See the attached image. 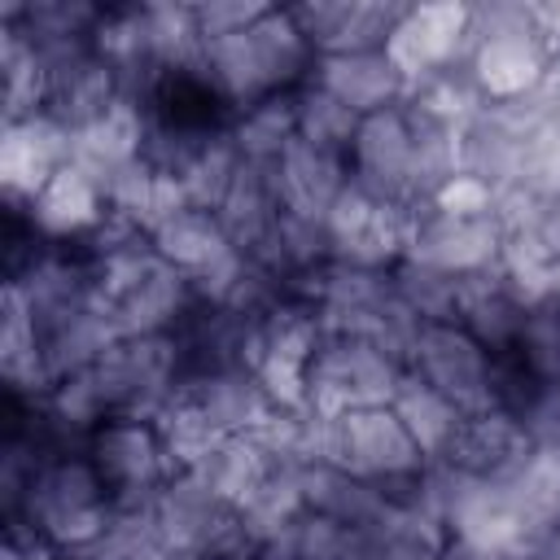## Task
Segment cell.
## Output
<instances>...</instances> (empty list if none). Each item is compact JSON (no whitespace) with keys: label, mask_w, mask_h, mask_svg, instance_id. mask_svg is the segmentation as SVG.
I'll return each mask as SVG.
<instances>
[{"label":"cell","mask_w":560,"mask_h":560,"mask_svg":"<svg viewBox=\"0 0 560 560\" xmlns=\"http://www.w3.org/2000/svg\"><path fill=\"white\" fill-rule=\"evenodd\" d=\"M407 372L420 376L429 389H438L459 416L499 411L490 350L459 324H424L416 337Z\"/></svg>","instance_id":"1"},{"label":"cell","mask_w":560,"mask_h":560,"mask_svg":"<svg viewBox=\"0 0 560 560\" xmlns=\"http://www.w3.org/2000/svg\"><path fill=\"white\" fill-rule=\"evenodd\" d=\"M271 175H276L280 210L284 214H306V219H324L332 210V201L341 197V188L350 184L346 158L324 153L302 136H293L284 144V153L271 162Z\"/></svg>","instance_id":"2"},{"label":"cell","mask_w":560,"mask_h":560,"mask_svg":"<svg viewBox=\"0 0 560 560\" xmlns=\"http://www.w3.org/2000/svg\"><path fill=\"white\" fill-rule=\"evenodd\" d=\"M315 88H324L328 96H337L341 105H350L359 118L389 109L407 96V79L394 70V61L385 52H346V57H315L311 79Z\"/></svg>","instance_id":"3"},{"label":"cell","mask_w":560,"mask_h":560,"mask_svg":"<svg viewBox=\"0 0 560 560\" xmlns=\"http://www.w3.org/2000/svg\"><path fill=\"white\" fill-rule=\"evenodd\" d=\"M109 214V206H105V192H101V184L96 179H88L79 166H61L48 184H44V192L31 201V223H35V232H44V236H92L96 228H101V219Z\"/></svg>","instance_id":"4"},{"label":"cell","mask_w":560,"mask_h":560,"mask_svg":"<svg viewBox=\"0 0 560 560\" xmlns=\"http://www.w3.org/2000/svg\"><path fill=\"white\" fill-rule=\"evenodd\" d=\"M394 416L402 420V429L411 433V442L420 446V455L433 464V459H442L446 451H451V442H455V433H459V424H464V416L438 394V389H429L420 376H402V385H398V394H394Z\"/></svg>","instance_id":"5"},{"label":"cell","mask_w":560,"mask_h":560,"mask_svg":"<svg viewBox=\"0 0 560 560\" xmlns=\"http://www.w3.org/2000/svg\"><path fill=\"white\" fill-rule=\"evenodd\" d=\"M153 249H158L171 267H179L184 276H192V271H201L206 262H214L223 249H232V241H228V232H223V223H219L214 210L188 206V210H179L175 219H166V223L153 232Z\"/></svg>","instance_id":"6"},{"label":"cell","mask_w":560,"mask_h":560,"mask_svg":"<svg viewBox=\"0 0 560 560\" xmlns=\"http://www.w3.org/2000/svg\"><path fill=\"white\" fill-rule=\"evenodd\" d=\"M298 136V96H262L258 105L241 109L232 122V140L245 162H276L284 144Z\"/></svg>","instance_id":"7"},{"label":"cell","mask_w":560,"mask_h":560,"mask_svg":"<svg viewBox=\"0 0 560 560\" xmlns=\"http://www.w3.org/2000/svg\"><path fill=\"white\" fill-rule=\"evenodd\" d=\"M359 114L350 105H341L337 96H328L324 88L306 83L302 96H298V136L311 140L315 149L324 153H337V158H350V144L359 136Z\"/></svg>","instance_id":"8"}]
</instances>
